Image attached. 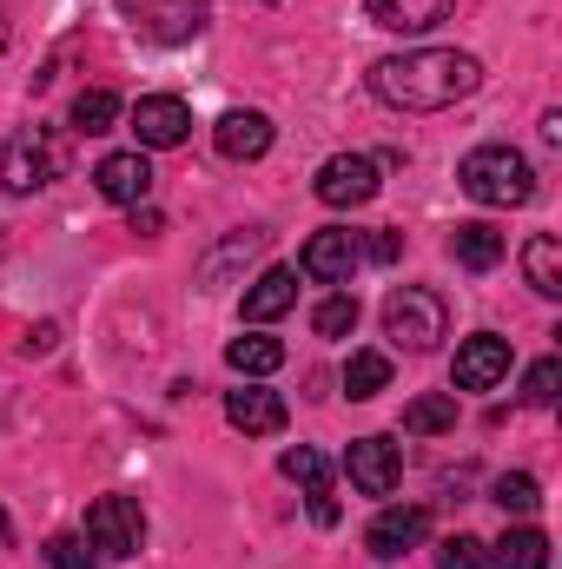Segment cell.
Returning <instances> with one entry per match:
<instances>
[{"label":"cell","mask_w":562,"mask_h":569,"mask_svg":"<svg viewBox=\"0 0 562 569\" xmlns=\"http://www.w3.org/2000/svg\"><path fill=\"white\" fill-rule=\"evenodd\" d=\"M60 172H67V140H60L53 127H20L13 140L0 146V186H7L13 199L47 192Z\"/></svg>","instance_id":"3"},{"label":"cell","mask_w":562,"mask_h":569,"mask_svg":"<svg viewBox=\"0 0 562 569\" xmlns=\"http://www.w3.org/2000/svg\"><path fill=\"white\" fill-rule=\"evenodd\" d=\"M0 53H7V20H0Z\"/></svg>","instance_id":"35"},{"label":"cell","mask_w":562,"mask_h":569,"mask_svg":"<svg viewBox=\"0 0 562 569\" xmlns=\"http://www.w3.org/2000/svg\"><path fill=\"white\" fill-rule=\"evenodd\" d=\"M496 503H503L510 517H536V503H543V483H536L530 470H503V477H496Z\"/></svg>","instance_id":"27"},{"label":"cell","mask_w":562,"mask_h":569,"mask_svg":"<svg viewBox=\"0 0 562 569\" xmlns=\"http://www.w3.org/2000/svg\"><path fill=\"white\" fill-rule=\"evenodd\" d=\"M358 266H364V239H358V232H344V226L311 232V239H304V252H298V272H304L311 284H351Z\"/></svg>","instance_id":"8"},{"label":"cell","mask_w":562,"mask_h":569,"mask_svg":"<svg viewBox=\"0 0 562 569\" xmlns=\"http://www.w3.org/2000/svg\"><path fill=\"white\" fill-rule=\"evenodd\" d=\"M523 279H530V291H543V298H562V246L550 232H536L523 246Z\"/></svg>","instance_id":"21"},{"label":"cell","mask_w":562,"mask_h":569,"mask_svg":"<svg viewBox=\"0 0 562 569\" xmlns=\"http://www.w3.org/2000/svg\"><path fill=\"white\" fill-rule=\"evenodd\" d=\"M344 470H351V490H364V497H391L398 477H404V457H398L391 437H358V443L344 450Z\"/></svg>","instance_id":"10"},{"label":"cell","mask_w":562,"mask_h":569,"mask_svg":"<svg viewBox=\"0 0 562 569\" xmlns=\"http://www.w3.org/2000/svg\"><path fill=\"white\" fill-rule=\"evenodd\" d=\"M391 385V358L384 351H351V365H344V391L351 398H378Z\"/></svg>","instance_id":"25"},{"label":"cell","mask_w":562,"mask_h":569,"mask_svg":"<svg viewBox=\"0 0 562 569\" xmlns=\"http://www.w3.org/2000/svg\"><path fill=\"white\" fill-rule=\"evenodd\" d=\"M159 226H165V219H159L152 206H133V232H159Z\"/></svg>","instance_id":"34"},{"label":"cell","mask_w":562,"mask_h":569,"mask_svg":"<svg viewBox=\"0 0 562 569\" xmlns=\"http://www.w3.org/2000/svg\"><path fill=\"white\" fill-rule=\"evenodd\" d=\"M0 537H7V510H0Z\"/></svg>","instance_id":"36"},{"label":"cell","mask_w":562,"mask_h":569,"mask_svg":"<svg viewBox=\"0 0 562 569\" xmlns=\"http://www.w3.org/2000/svg\"><path fill=\"white\" fill-rule=\"evenodd\" d=\"M456 186L476 206H530L536 199V166L516 146H476V152H463Z\"/></svg>","instance_id":"2"},{"label":"cell","mask_w":562,"mask_h":569,"mask_svg":"<svg viewBox=\"0 0 562 569\" xmlns=\"http://www.w3.org/2000/svg\"><path fill=\"white\" fill-rule=\"evenodd\" d=\"M73 133H87V140H100V133H113L120 127V93H107V87H87L80 100H73Z\"/></svg>","instance_id":"22"},{"label":"cell","mask_w":562,"mask_h":569,"mask_svg":"<svg viewBox=\"0 0 562 569\" xmlns=\"http://www.w3.org/2000/svg\"><path fill=\"white\" fill-rule=\"evenodd\" d=\"M259 252H265V232H232L225 246H212V252L199 259V291H225L232 272H239V266H252Z\"/></svg>","instance_id":"16"},{"label":"cell","mask_w":562,"mask_h":569,"mask_svg":"<svg viewBox=\"0 0 562 569\" xmlns=\"http://www.w3.org/2000/svg\"><path fill=\"white\" fill-rule=\"evenodd\" d=\"M443 325H450V311H443V298L423 291V284H398V291L384 298V338H391L398 351H436Z\"/></svg>","instance_id":"4"},{"label":"cell","mask_w":562,"mask_h":569,"mask_svg":"<svg viewBox=\"0 0 562 569\" xmlns=\"http://www.w3.org/2000/svg\"><path fill=\"white\" fill-rule=\"evenodd\" d=\"M225 365H232L239 378H272V371L284 365V345L279 338H265V331H245V338L225 345Z\"/></svg>","instance_id":"20"},{"label":"cell","mask_w":562,"mask_h":569,"mask_svg":"<svg viewBox=\"0 0 562 569\" xmlns=\"http://www.w3.org/2000/svg\"><path fill=\"white\" fill-rule=\"evenodd\" d=\"M490 543H476V537H443L436 543V569H483L490 557H483Z\"/></svg>","instance_id":"31"},{"label":"cell","mask_w":562,"mask_h":569,"mask_svg":"<svg viewBox=\"0 0 562 569\" xmlns=\"http://www.w3.org/2000/svg\"><path fill=\"white\" fill-rule=\"evenodd\" d=\"M279 470L291 477V483H304V490H324V483H331L324 457H318V450H304V443H298V450H284V457H279Z\"/></svg>","instance_id":"30"},{"label":"cell","mask_w":562,"mask_h":569,"mask_svg":"<svg viewBox=\"0 0 562 569\" xmlns=\"http://www.w3.org/2000/svg\"><path fill=\"white\" fill-rule=\"evenodd\" d=\"M423 537H430V510H418V503H391V510H378L371 530H364V543H371L378 563H398L404 550H418Z\"/></svg>","instance_id":"12"},{"label":"cell","mask_w":562,"mask_h":569,"mask_svg":"<svg viewBox=\"0 0 562 569\" xmlns=\"http://www.w3.org/2000/svg\"><path fill=\"white\" fill-rule=\"evenodd\" d=\"M120 13L140 27L145 40H159V47H179V40L205 33V20H212V0H120Z\"/></svg>","instance_id":"6"},{"label":"cell","mask_w":562,"mask_h":569,"mask_svg":"<svg viewBox=\"0 0 562 569\" xmlns=\"http://www.w3.org/2000/svg\"><path fill=\"white\" fill-rule=\"evenodd\" d=\"M364 13L384 33H430V27L450 20V0H364Z\"/></svg>","instance_id":"17"},{"label":"cell","mask_w":562,"mask_h":569,"mask_svg":"<svg viewBox=\"0 0 562 569\" xmlns=\"http://www.w3.org/2000/svg\"><path fill=\"white\" fill-rule=\"evenodd\" d=\"M291 305H298V272H291V266H265V272L252 279V291H245V318H252V325H272Z\"/></svg>","instance_id":"18"},{"label":"cell","mask_w":562,"mask_h":569,"mask_svg":"<svg viewBox=\"0 0 562 569\" xmlns=\"http://www.w3.org/2000/svg\"><path fill=\"white\" fill-rule=\"evenodd\" d=\"M87 543H93L100 557H140L145 510L133 497H100V503L87 510Z\"/></svg>","instance_id":"7"},{"label":"cell","mask_w":562,"mask_h":569,"mask_svg":"<svg viewBox=\"0 0 562 569\" xmlns=\"http://www.w3.org/2000/svg\"><path fill=\"white\" fill-rule=\"evenodd\" d=\"M133 133H140L145 152H172V146L192 140V107L172 100V93H145L133 107Z\"/></svg>","instance_id":"11"},{"label":"cell","mask_w":562,"mask_h":569,"mask_svg":"<svg viewBox=\"0 0 562 569\" xmlns=\"http://www.w3.org/2000/svg\"><path fill=\"white\" fill-rule=\"evenodd\" d=\"M212 146H219L225 159H239V166H245V159H265V152H272V120L252 113V107H232V113L212 127Z\"/></svg>","instance_id":"14"},{"label":"cell","mask_w":562,"mask_h":569,"mask_svg":"<svg viewBox=\"0 0 562 569\" xmlns=\"http://www.w3.org/2000/svg\"><path fill=\"white\" fill-rule=\"evenodd\" d=\"M523 398L536 405V411H550L562 398V358H543V365H530V378H523Z\"/></svg>","instance_id":"29"},{"label":"cell","mask_w":562,"mask_h":569,"mask_svg":"<svg viewBox=\"0 0 562 569\" xmlns=\"http://www.w3.org/2000/svg\"><path fill=\"white\" fill-rule=\"evenodd\" d=\"M398 252H404V239H398V232H378V239H364V259H378V266H391Z\"/></svg>","instance_id":"32"},{"label":"cell","mask_w":562,"mask_h":569,"mask_svg":"<svg viewBox=\"0 0 562 569\" xmlns=\"http://www.w3.org/2000/svg\"><path fill=\"white\" fill-rule=\"evenodd\" d=\"M0 259H7V232H0Z\"/></svg>","instance_id":"37"},{"label":"cell","mask_w":562,"mask_h":569,"mask_svg":"<svg viewBox=\"0 0 562 569\" xmlns=\"http://www.w3.org/2000/svg\"><path fill=\"white\" fill-rule=\"evenodd\" d=\"M93 186H100V199H113V206H145V199H152V166H145V152H107V159L93 166Z\"/></svg>","instance_id":"13"},{"label":"cell","mask_w":562,"mask_h":569,"mask_svg":"<svg viewBox=\"0 0 562 569\" xmlns=\"http://www.w3.org/2000/svg\"><path fill=\"white\" fill-rule=\"evenodd\" d=\"M311 523H324V530L338 523V490H331V483H324V490H311Z\"/></svg>","instance_id":"33"},{"label":"cell","mask_w":562,"mask_h":569,"mask_svg":"<svg viewBox=\"0 0 562 569\" xmlns=\"http://www.w3.org/2000/svg\"><path fill=\"white\" fill-rule=\"evenodd\" d=\"M404 430H418V437H436V430H456V398H443V391H423L404 405Z\"/></svg>","instance_id":"24"},{"label":"cell","mask_w":562,"mask_h":569,"mask_svg":"<svg viewBox=\"0 0 562 569\" xmlns=\"http://www.w3.org/2000/svg\"><path fill=\"white\" fill-rule=\"evenodd\" d=\"M490 563L496 569H550V537L543 530H510Z\"/></svg>","instance_id":"23"},{"label":"cell","mask_w":562,"mask_h":569,"mask_svg":"<svg viewBox=\"0 0 562 569\" xmlns=\"http://www.w3.org/2000/svg\"><path fill=\"white\" fill-rule=\"evenodd\" d=\"M456 391H496L503 378H510V338H496V331H476V338H463L456 345Z\"/></svg>","instance_id":"9"},{"label":"cell","mask_w":562,"mask_h":569,"mask_svg":"<svg viewBox=\"0 0 562 569\" xmlns=\"http://www.w3.org/2000/svg\"><path fill=\"white\" fill-rule=\"evenodd\" d=\"M225 425L245 430V437H272V430H284V398L279 391H259V385L225 391Z\"/></svg>","instance_id":"15"},{"label":"cell","mask_w":562,"mask_h":569,"mask_svg":"<svg viewBox=\"0 0 562 569\" xmlns=\"http://www.w3.org/2000/svg\"><path fill=\"white\" fill-rule=\"evenodd\" d=\"M47 569H100V557H93L87 537L60 530V537H47Z\"/></svg>","instance_id":"28"},{"label":"cell","mask_w":562,"mask_h":569,"mask_svg":"<svg viewBox=\"0 0 562 569\" xmlns=\"http://www.w3.org/2000/svg\"><path fill=\"white\" fill-rule=\"evenodd\" d=\"M311 331H318V338H351V331H358V298H351V291H331V298L311 311Z\"/></svg>","instance_id":"26"},{"label":"cell","mask_w":562,"mask_h":569,"mask_svg":"<svg viewBox=\"0 0 562 569\" xmlns=\"http://www.w3.org/2000/svg\"><path fill=\"white\" fill-rule=\"evenodd\" d=\"M378 186H384V166H378L371 152H338V159H324V166H318V179H311V192H318L331 212L371 206V199H378Z\"/></svg>","instance_id":"5"},{"label":"cell","mask_w":562,"mask_h":569,"mask_svg":"<svg viewBox=\"0 0 562 569\" xmlns=\"http://www.w3.org/2000/svg\"><path fill=\"white\" fill-rule=\"evenodd\" d=\"M450 259H456L463 272H490V266L503 259V232H496V226H483V219H470V226H456V232H450Z\"/></svg>","instance_id":"19"},{"label":"cell","mask_w":562,"mask_h":569,"mask_svg":"<svg viewBox=\"0 0 562 569\" xmlns=\"http://www.w3.org/2000/svg\"><path fill=\"white\" fill-rule=\"evenodd\" d=\"M483 87V60L456 47H411L371 67V93L398 113H443Z\"/></svg>","instance_id":"1"}]
</instances>
